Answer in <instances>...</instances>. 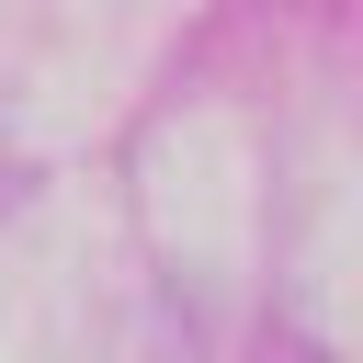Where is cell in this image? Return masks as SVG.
Instances as JSON below:
<instances>
[]
</instances>
